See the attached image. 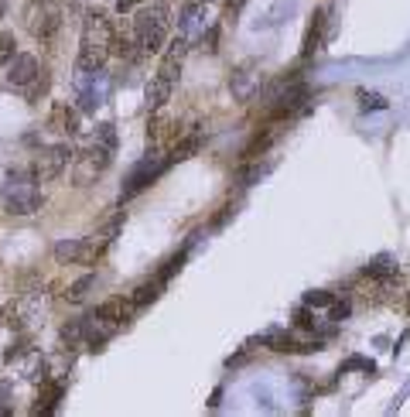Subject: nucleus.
Instances as JSON below:
<instances>
[{
    "label": "nucleus",
    "instance_id": "39448f33",
    "mask_svg": "<svg viewBox=\"0 0 410 417\" xmlns=\"http://www.w3.org/2000/svg\"><path fill=\"white\" fill-rule=\"evenodd\" d=\"M24 24H28V31L38 42H48L58 31V24H62V10H58L55 0H31L28 10H24Z\"/></svg>",
    "mask_w": 410,
    "mask_h": 417
},
{
    "label": "nucleus",
    "instance_id": "0eeeda50",
    "mask_svg": "<svg viewBox=\"0 0 410 417\" xmlns=\"http://www.w3.org/2000/svg\"><path fill=\"white\" fill-rule=\"evenodd\" d=\"M167 165H171V158H161L158 151H154V154H147L140 165L126 174V185H123L120 199H133L137 192H144V188H147V185H151V181H154V178H158Z\"/></svg>",
    "mask_w": 410,
    "mask_h": 417
},
{
    "label": "nucleus",
    "instance_id": "9b49d317",
    "mask_svg": "<svg viewBox=\"0 0 410 417\" xmlns=\"http://www.w3.org/2000/svg\"><path fill=\"white\" fill-rule=\"evenodd\" d=\"M41 72L38 58L35 55H28V51H17L10 62H7V83L10 85H28L35 76Z\"/></svg>",
    "mask_w": 410,
    "mask_h": 417
},
{
    "label": "nucleus",
    "instance_id": "6ab92c4d",
    "mask_svg": "<svg viewBox=\"0 0 410 417\" xmlns=\"http://www.w3.org/2000/svg\"><path fill=\"white\" fill-rule=\"evenodd\" d=\"M96 288V274H85V277H79L69 291H65V301H72V304H79V301H85V294Z\"/></svg>",
    "mask_w": 410,
    "mask_h": 417
},
{
    "label": "nucleus",
    "instance_id": "a878e982",
    "mask_svg": "<svg viewBox=\"0 0 410 417\" xmlns=\"http://www.w3.org/2000/svg\"><path fill=\"white\" fill-rule=\"evenodd\" d=\"M294 325H297V329H311V332H315V315H311V308H308V304L294 311Z\"/></svg>",
    "mask_w": 410,
    "mask_h": 417
},
{
    "label": "nucleus",
    "instance_id": "6e6552de",
    "mask_svg": "<svg viewBox=\"0 0 410 417\" xmlns=\"http://www.w3.org/2000/svg\"><path fill=\"white\" fill-rule=\"evenodd\" d=\"M185 55H188V38L185 35H178L174 42L164 44V55H161V65H158V79L164 83H178V76H181V65H185Z\"/></svg>",
    "mask_w": 410,
    "mask_h": 417
},
{
    "label": "nucleus",
    "instance_id": "c85d7f7f",
    "mask_svg": "<svg viewBox=\"0 0 410 417\" xmlns=\"http://www.w3.org/2000/svg\"><path fill=\"white\" fill-rule=\"evenodd\" d=\"M219 28H215V24H212V28H208V31H205L202 35V44H205V51H219Z\"/></svg>",
    "mask_w": 410,
    "mask_h": 417
},
{
    "label": "nucleus",
    "instance_id": "aec40b11",
    "mask_svg": "<svg viewBox=\"0 0 410 417\" xmlns=\"http://www.w3.org/2000/svg\"><path fill=\"white\" fill-rule=\"evenodd\" d=\"M44 92H48V72L41 69L38 76H35L31 83L24 85V99H28V103H38V99L44 96Z\"/></svg>",
    "mask_w": 410,
    "mask_h": 417
},
{
    "label": "nucleus",
    "instance_id": "2f4dec72",
    "mask_svg": "<svg viewBox=\"0 0 410 417\" xmlns=\"http://www.w3.org/2000/svg\"><path fill=\"white\" fill-rule=\"evenodd\" d=\"M407 315H410V297H407Z\"/></svg>",
    "mask_w": 410,
    "mask_h": 417
},
{
    "label": "nucleus",
    "instance_id": "4468645a",
    "mask_svg": "<svg viewBox=\"0 0 410 417\" xmlns=\"http://www.w3.org/2000/svg\"><path fill=\"white\" fill-rule=\"evenodd\" d=\"M103 318H110V322H117V325H123L133 311H137V304H133V297H110V301H103L99 308H96Z\"/></svg>",
    "mask_w": 410,
    "mask_h": 417
},
{
    "label": "nucleus",
    "instance_id": "dca6fc26",
    "mask_svg": "<svg viewBox=\"0 0 410 417\" xmlns=\"http://www.w3.org/2000/svg\"><path fill=\"white\" fill-rule=\"evenodd\" d=\"M58 400H62V383H44L38 393V404L31 407L35 414H51L55 407H58Z\"/></svg>",
    "mask_w": 410,
    "mask_h": 417
},
{
    "label": "nucleus",
    "instance_id": "20e7f679",
    "mask_svg": "<svg viewBox=\"0 0 410 417\" xmlns=\"http://www.w3.org/2000/svg\"><path fill=\"white\" fill-rule=\"evenodd\" d=\"M113 161V151L110 147H103L99 140H92L85 151H79L76 158H72V185L76 188H89L106 167Z\"/></svg>",
    "mask_w": 410,
    "mask_h": 417
},
{
    "label": "nucleus",
    "instance_id": "423d86ee",
    "mask_svg": "<svg viewBox=\"0 0 410 417\" xmlns=\"http://www.w3.org/2000/svg\"><path fill=\"white\" fill-rule=\"evenodd\" d=\"M72 161V147L69 144H51V147H41L38 158H35V165H31V174L38 178V181H55L65 167Z\"/></svg>",
    "mask_w": 410,
    "mask_h": 417
},
{
    "label": "nucleus",
    "instance_id": "f03ea898",
    "mask_svg": "<svg viewBox=\"0 0 410 417\" xmlns=\"http://www.w3.org/2000/svg\"><path fill=\"white\" fill-rule=\"evenodd\" d=\"M133 35H137L144 55H158V51H164L167 35H171V7H167V3H151V7H144V10L133 17Z\"/></svg>",
    "mask_w": 410,
    "mask_h": 417
},
{
    "label": "nucleus",
    "instance_id": "ddd939ff",
    "mask_svg": "<svg viewBox=\"0 0 410 417\" xmlns=\"http://www.w3.org/2000/svg\"><path fill=\"white\" fill-rule=\"evenodd\" d=\"M113 55L123 58V62H133L137 55H144V51H140V42H137V35H133V24L113 31Z\"/></svg>",
    "mask_w": 410,
    "mask_h": 417
},
{
    "label": "nucleus",
    "instance_id": "bb28decb",
    "mask_svg": "<svg viewBox=\"0 0 410 417\" xmlns=\"http://www.w3.org/2000/svg\"><path fill=\"white\" fill-rule=\"evenodd\" d=\"M345 315H349V301H338V297H335V301L328 304V318H331V322H342Z\"/></svg>",
    "mask_w": 410,
    "mask_h": 417
},
{
    "label": "nucleus",
    "instance_id": "c756f323",
    "mask_svg": "<svg viewBox=\"0 0 410 417\" xmlns=\"http://www.w3.org/2000/svg\"><path fill=\"white\" fill-rule=\"evenodd\" d=\"M243 3H246V0H226V14H229V17H236Z\"/></svg>",
    "mask_w": 410,
    "mask_h": 417
},
{
    "label": "nucleus",
    "instance_id": "f257e3e1",
    "mask_svg": "<svg viewBox=\"0 0 410 417\" xmlns=\"http://www.w3.org/2000/svg\"><path fill=\"white\" fill-rule=\"evenodd\" d=\"M113 31L117 24L110 21L106 10H89L82 21V42H79V62L76 69H103V62L113 55Z\"/></svg>",
    "mask_w": 410,
    "mask_h": 417
},
{
    "label": "nucleus",
    "instance_id": "2eb2a0df",
    "mask_svg": "<svg viewBox=\"0 0 410 417\" xmlns=\"http://www.w3.org/2000/svg\"><path fill=\"white\" fill-rule=\"evenodd\" d=\"M171 89H174V85L164 83V79H158V76L147 83V92H144V99H147V110H151V113H158L164 103L171 99Z\"/></svg>",
    "mask_w": 410,
    "mask_h": 417
},
{
    "label": "nucleus",
    "instance_id": "f3484780",
    "mask_svg": "<svg viewBox=\"0 0 410 417\" xmlns=\"http://www.w3.org/2000/svg\"><path fill=\"white\" fill-rule=\"evenodd\" d=\"M322 28H325V10H315V21H311V28H308V35H304V58L315 55V48L322 42Z\"/></svg>",
    "mask_w": 410,
    "mask_h": 417
},
{
    "label": "nucleus",
    "instance_id": "a211bd4d",
    "mask_svg": "<svg viewBox=\"0 0 410 417\" xmlns=\"http://www.w3.org/2000/svg\"><path fill=\"white\" fill-rule=\"evenodd\" d=\"M161 288H164V281H161V277H154V281L140 284V288L130 294V297H133V304H137V308H144V304H151V301H154V297L161 294Z\"/></svg>",
    "mask_w": 410,
    "mask_h": 417
},
{
    "label": "nucleus",
    "instance_id": "9d476101",
    "mask_svg": "<svg viewBox=\"0 0 410 417\" xmlns=\"http://www.w3.org/2000/svg\"><path fill=\"white\" fill-rule=\"evenodd\" d=\"M260 342L267 345V349H274V352H315V349H322L318 342H297L290 332L284 329H270V332L260 335Z\"/></svg>",
    "mask_w": 410,
    "mask_h": 417
},
{
    "label": "nucleus",
    "instance_id": "1a4fd4ad",
    "mask_svg": "<svg viewBox=\"0 0 410 417\" xmlns=\"http://www.w3.org/2000/svg\"><path fill=\"white\" fill-rule=\"evenodd\" d=\"M117 322H110V318H103L99 311H89L85 318H82V342L89 345V349H103L113 335H117Z\"/></svg>",
    "mask_w": 410,
    "mask_h": 417
},
{
    "label": "nucleus",
    "instance_id": "f8f14e48",
    "mask_svg": "<svg viewBox=\"0 0 410 417\" xmlns=\"http://www.w3.org/2000/svg\"><path fill=\"white\" fill-rule=\"evenodd\" d=\"M48 126H51V130H58V133L76 137V133H79V113H76L69 103H55V106H51V113H48Z\"/></svg>",
    "mask_w": 410,
    "mask_h": 417
},
{
    "label": "nucleus",
    "instance_id": "cd10ccee",
    "mask_svg": "<svg viewBox=\"0 0 410 417\" xmlns=\"http://www.w3.org/2000/svg\"><path fill=\"white\" fill-rule=\"evenodd\" d=\"M359 96H363V110H386L383 96H369V92H359Z\"/></svg>",
    "mask_w": 410,
    "mask_h": 417
},
{
    "label": "nucleus",
    "instance_id": "393cba45",
    "mask_svg": "<svg viewBox=\"0 0 410 417\" xmlns=\"http://www.w3.org/2000/svg\"><path fill=\"white\" fill-rule=\"evenodd\" d=\"M62 342H65V345H79V342H82V318H79V322L62 325Z\"/></svg>",
    "mask_w": 410,
    "mask_h": 417
},
{
    "label": "nucleus",
    "instance_id": "7ed1b4c3",
    "mask_svg": "<svg viewBox=\"0 0 410 417\" xmlns=\"http://www.w3.org/2000/svg\"><path fill=\"white\" fill-rule=\"evenodd\" d=\"M0 199H3V212L7 215H35L41 208V202H44V195H41V188H38V178L31 171H14L3 181Z\"/></svg>",
    "mask_w": 410,
    "mask_h": 417
},
{
    "label": "nucleus",
    "instance_id": "5701e85b",
    "mask_svg": "<svg viewBox=\"0 0 410 417\" xmlns=\"http://www.w3.org/2000/svg\"><path fill=\"white\" fill-rule=\"evenodd\" d=\"M96 140H99L103 147L117 151V130H113V124H99V126H96Z\"/></svg>",
    "mask_w": 410,
    "mask_h": 417
},
{
    "label": "nucleus",
    "instance_id": "4be33fe9",
    "mask_svg": "<svg viewBox=\"0 0 410 417\" xmlns=\"http://www.w3.org/2000/svg\"><path fill=\"white\" fill-rule=\"evenodd\" d=\"M270 140H274V133H263V137L256 133V137L249 140V147L243 151V158H260V154H263V151L270 147Z\"/></svg>",
    "mask_w": 410,
    "mask_h": 417
},
{
    "label": "nucleus",
    "instance_id": "473e14b6",
    "mask_svg": "<svg viewBox=\"0 0 410 417\" xmlns=\"http://www.w3.org/2000/svg\"><path fill=\"white\" fill-rule=\"evenodd\" d=\"M202 3H215V0H202Z\"/></svg>",
    "mask_w": 410,
    "mask_h": 417
},
{
    "label": "nucleus",
    "instance_id": "412c9836",
    "mask_svg": "<svg viewBox=\"0 0 410 417\" xmlns=\"http://www.w3.org/2000/svg\"><path fill=\"white\" fill-rule=\"evenodd\" d=\"M14 55H17V38H14V31H0V69H3Z\"/></svg>",
    "mask_w": 410,
    "mask_h": 417
},
{
    "label": "nucleus",
    "instance_id": "7c9ffc66",
    "mask_svg": "<svg viewBox=\"0 0 410 417\" xmlns=\"http://www.w3.org/2000/svg\"><path fill=\"white\" fill-rule=\"evenodd\" d=\"M137 3H140V0H117V10H120V14H126V10H133Z\"/></svg>",
    "mask_w": 410,
    "mask_h": 417
},
{
    "label": "nucleus",
    "instance_id": "b1692460",
    "mask_svg": "<svg viewBox=\"0 0 410 417\" xmlns=\"http://www.w3.org/2000/svg\"><path fill=\"white\" fill-rule=\"evenodd\" d=\"M331 301H335L331 291H308L304 294V304H308V308H328Z\"/></svg>",
    "mask_w": 410,
    "mask_h": 417
}]
</instances>
